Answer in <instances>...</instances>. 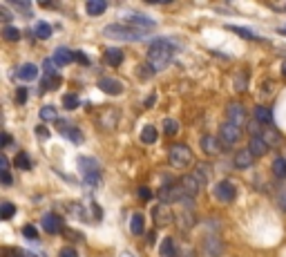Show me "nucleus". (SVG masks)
Returning <instances> with one entry per match:
<instances>
[{
	"instance_id": "nucleus-28",
	"label": "nucleus",
	"mask_w": 286,
	"mask_h": 257,
	"mask_svg": "<svg viewBox=\"0 0 286 257\" xmlns=\"http://www.w3.org/2000/svg\"><path fill=\"white\" fill-rule=\"evenodd\" d=\"M34 34L38 36V38H42V40H45V38H50V36H52V27L47 25V23L38 20V23H36V27H34Z\"/></svg>"
},
{
	"instance_id": "nucleus-6",
	"label": "nucleus",
	"mask_w": 286,
	"mask_h": 257,
	"mask_svg": "<svg viewBox=\"0 0 286 257\" xmlns=\"http://www.w3.org/2000/svg\"><path fill=\"white\" fill-rule=\"evenodd\" d=\"M206 179L199 173H192V175H186V177H181V188L186 190L188 197H197L199 190H202V183Z\"/></svg>"
},
{
	"instance_id": "nucleus-35",
	"label": "nucleus",
	"mask_w": 286,
	"mask_h": 257,
	"mask_svg": "<svg viewBox=\"0 0 286 257\" xmlns=\"http://www.w3.org/2000/svg\"><path fill=\"white\" fill-rule=\"evenodd\" d=\"M14 212H16V206L9 204V201H5V204L0 206V217H3V219H11V217H14Z\"/></svg>"
},
{
	"instance_id": "nucleus-1",
	"label": "nucleus",
	"mask_w": 286,
	"mask_h": 257,
	"mask_svg": "<svg viewBox=\"0 0 286 257\" xmlns=\"http://www.w3.org/2000/svg\"><path fill=\"white\" fill-rule=\"evenodd\" d=\"M174 50H177V42H174V40H170V38H157L150 45V50H148V63H150V67L155 72L166 70L168 63L172 60Z\"/></svg>"
},
{
	"instance_id": "nucleus-5",
	"label": "nucleus",
	"mask_w": 286,
	"mask_h": 257,
	"mask_svg": "<svg viewBox=\"0 0 286 257\" xmlns=\"http://www.w3.org/2000/svg\"><path fill=\"white\" fill-rule=\"evenodd\" d=\"M188 195L186 190L181 188V183H170V186H163L159 190V199L161 204H172V201H179V199H186Z\"/></svg>"
},
{
	"instance_id": "nucleus-21",
	"label": "nucleus",
	"mask_w": 286,
	"mask_h": 257,
	"mask_svg": "<svg viewBox=\"0 0 286 257\" xmlns=\"http://www.w3.org/2000/svg\"><path fill=\"white\" fill-rule=\"evenodd\" d=\"M78 166H81V170L85 173V177L101 173V170H99V163H96L94 159H90V157H81V159H78Z\"/></svg>"
},
{
	"instance_id": "nucleus-42",
	"label": "nucleus",
	"mask_w": 286,
	"mask_h": 257,
	"mask_svg": "<svg viewBox=\"0 0 286 257\" xmlns=\"http://www.w3.org/2000/svg\"><path fill=\"white\" fill-rule=\"evenodd\" d=\"M74 60H78V63H83V65H87V63H90V58L85 56L83 52H74Z\"/></svg>"
},
{
	"instance_id": "nucleus-19",
	"label": "nucleus",
	"mask_w": 286,
	"mask_h": 257,
	"mask_svg": "<svg viewBox=\"0 0 286 257\" xmlns=\"http://www.w3.org/2000/svg\"><path fill=\"white\" fill-rule=\"evenodd\" d=\"M248 150L253 152L255 157H264L266 152H269V145L261 137H251V145H248Z\"/></svg>"
},
{
	"instance_id": "nucleus-13",
	"label": "nucleus",
	"mask_w": 286,
	"mask_h": 257,
	"mask_svg": "<svg viewBox=\"0 0 286 257\" xmlns=\"http://www.w3.org/2000/svg\"><path fill=\"white\" fill-rule=\"evenodd\" d=\"M253 159H255V155H253V152L248 150V148H246V150H239V152L235 155V166L239 168V170H246V168L253 166Z\"/></svg>"
},
{
	"instance_id": "nucleus-46",
	"label": "nucleus",
	"mask_w": 286,
	"mask_h": 257,
	"mask_svg": "<svg viewBox=\"0 0 286 257\" xmlns=\"http://www.w3.org/2000/svg\"><path fill=\"white\" fill-rule=\"evenodd\" d=\"M3 183L5 186H11V175L9 173H3Z\"/></svg>"
},
{
	"instance_id": "nucleus-53",
	"label": "nucleus",
	"mask_w": 286,
	"mask_h": 257,
	"mask_svg": "<svg viewBox=\"0 0 286 257\" xmlns=\"http://www.w3.org/2000/svg\"><path fill=\"white\" fill-rule=\"evenodd\" d=\"M282 74H284V76H286V63H284V65H282Z\"/></svg>"
},
{
	"instance_id": "nucleus-27",
	"label": "nucleus",
	"mask_w": 286,
	"mask_h": 257,
	"mask_svg": "<svg viewBox=\"0 0 286 257\" xmlns=\"http://www.w3.org/2000/svg\"><path fill=\"white\" fill-rule=\"evenodd\" d=\"M273 173L279 179H286V159L284 157H277L275 161H273Z\"/></svg>"
},
{
	"instance_id": "nucleus-36",
	"label": "nucleus",
	"mask_w": 286,
	"mask_h": 257,
	"mask_svg": "<svg viewBox=\"0 0 286 257\" xmlns=\"http://www.w3.org/2000/svg\"><path fill=\"white\" fill-rule=\"evenodd\" d=\"M78 103H81V99H78L76 94H65V96H63V105H65V110H74V108H78Z\"/></svg>"
},
{
	"instance_id": "nucleus-7",
	"label": "nucleus",
	"mask_w": 286,
	"mask_h": 257,
	"mask_svg": "<svg viewBox=\"0 0 286 257\" xmlns=\"http://www.w3.org/2000/svg\"><path fill=\"white\" fill-rule=\"evenodd\" d=\"M212 195H215L222 204H230L237 195V188L230 181H219V183H215V188H212Z\"/></svg>"
},
{
	"instance_id": "nucleus-40",
	"label": "nucleus",
	"mask_w": 286,
	"mask_h": 257,
	"mask_svg": "<svg viewBox=\"0 0 286 257\" xmlns=\"http://www.w3.org/2000/svg\"><path fill=\"white\" fill-rule=\"evenodd\" d=\"M16 101H18V103H25V101H27V88H18V92H16Z\"/></svg>"
},
{
	"instance_id": "nucleus-38",
	"label": "nucleus",
	"mask_w": 286,
	"mask_h": 257,
	"mask_svg": "<svg viewBox=\"0 0 286 257\" xmlns=\"http://www.w3.org/2000/svg\"><path fill=\"white\" fill-rule=\"evenodd\" d=\"M23 235H25L27 240H38V230H36V226H32V224L23 226Z\"/></svg>"
},
{
	"instance_id": "nucleus-51",
	"label": "nucleus",
	"mask_w": 286,
	"mask_h": 257,
	"mask_svg": "<svg viewBox=\"0 0 286 257\" xmlns=\"http://www.w3.org/2000/svg\"><path fill=\"white\" fill-rule=\"evenodd\" d=\"M279 204H282V208H286V192L279 195Z\"/></svg>"
},
{
	"instance_id": "nucleus-23",
	"label": "nucleus",
	"mask_w": 286,
	"mask_h": 257,
	"mask_svg": "<svg viewBox=\"0 0 286 257\" xmlns=\"http://www.w3.org/2000/svg\"><path fill=\"white\" fill-rule=\"evenodd\" d=\"M85 9H87L90 16H99V14H103V11L107 9V3L105 0H90V3L85 5Z\"/></svg>"
},
{
	"instance_id": "nucleus-47",
	"label": "nucleus",
	"mask_w": 286,
	"mask_h": 257,
	"mask_svg": "<svg viewBox=\"0 0 286 257\" xmlns=\"http://www.w3.org/2000/svg\"><path fill=\"white\" fill-rule=\"evenodd\" d=\"M16 257H36L32 250H20V253H16Z\"/></svg>"
},
{
	"instance_id": "nucleus-10",
	"label": "nucleus",
	"mask_w": 286,
	"mask_h": 257,
	"mask_svg": "<svg viewBox=\"0 0 286 257\" xmlns=\"http://www.w3.org/2000/svg\"><path fill=\"white\" fill-rule=\"evenodd\" d=\"M226 114H228V121H230V123L244 125V121H246V110L241 108L239 103H230L228 110H226Z\"/></svg>"
},
{
	"instance_id": "nucleus-22",
	"label": "nucleus",
	"mask_w": 286,
	"mask_h": 257,
	"mask_svg": "<svg viewBox=\"0 0 286 257\" xmlns=\"http://www.w3.org/2000/svg\"><path fill=\"white\" fill-rule=\"evenodd\" d=\"M127 25L135 27V29H141V27L152 29V27L157 25V23H155V20H150V18H145V16H130V18H127Z\"/></svg>"
},
{
	"instance_id": "nucleus-41",
	"label": "nucleus",
	"mask_w": 286,
	"mask_h": 257,
	"mask_svg": "<svg viewBox=\"0 0 286 257\" xmlns=\"http://www.w3.org/2000/svg\"><path fill=\"white\" fill-rule=\"evenodd\" d=\"M139 199H143V201H148V199H152V192H150V188H139Z\"/></svg>"
},
{
	"instance_id": "nucleus-24",
	"label": "nucleus",
	"mask_w": 286,
	"mask_h": 257,
	"mask_svg": "<svg viewBox=\"0 0 286 257\" xmlns=\"http://www.w3.org/2000/svg\"><path fill=\"white\" fill-rule=\"evenodd\" d=\"M68 123H60V130H63V134L68 139H72L74 143H83V132L78 130V127H65Z\"/></svg>"
},
{
	"instance_id": "nucleus-49",
	"label": "nucleus",
	"mask_w": 286,
	"mask_h": 257,
	"mask_svg": "<svg viewBox=\"0 0 286 257\" xmlns=\"http://www.w3.org/2000/svg\"><path fill=\"white\" fill-rule=\"evenodd\" d=\"M0 14H3V20H9V18H11V16H9V11L5 9V7H0Z\"/></svg>"
},
{
	"instance_id": "nucleus-11",
	"label": "nucleus",
	"mask_w": 286,
	"mask_h": 257,
	"mask_svg": "<svg viewBox=\"0 0 286 257\" xmlns=\"http://www.w3.org/2000/svg\"><path fill=\"white\" fill-rule=\"evenodd\" d=\"M202 150L208 157H215V155H219V150H222V143H219V139H215L212 134H204L202 137Z\"/></svg>"
},
{
	"instance_id": "nucleus-39",
	"label": "nucleus",
	"mask_w": 286,
	"mask_h": 257,
	"mask_svg": "<svg viewBox=\"0 0 286 257\" xmlns=\"http://www.w3.org/2000/svg\"><path fill=\"white\" fill-rule=\"evenodd\" d=\"M58 83H60V78H58V76H47L45 81L40 83V88H42V90H50L52 85H58Z\"/></svg>"
},
{
	"instance_id": "nucleus-8",
	"label": "nucleus",
	"mask_w": 286,
	"mask_h": 257,
	"mask_svg": "<svg viewBox=\"0 0 286 257\" xmlns=\"http://www.w3.org/2000/svg\"><path fill=\"white\" fill-rule=\"evenodd\" d=\"M204 253L206 257H222L224 253H226V246H224L222 237L219 235H208L204 240Z\"/></svg>"
},
{
	"instance_id": "nucleus-44",
	"label": "nucleus",
	"mask_w": 286,
	"mask_h": 257,
	"mask_svg": "<svg viewBox=\"0 0 286 257\" xmlns=\"http://www.w3.org/2000/svg\"><path fill=\"white\" fill-rule=\"evenodd\" d=\"M0 170H3V173H9V159L7 157H0Z\"/></svg>"
},
{
	"instance_id": "nucleus-31",
	"label": "nucleus",
	"mask_w": 286,
	"mask_h": 257,
	"mask_svg": "<svg viewBox=\"0 0 286 257\" xmlns=\"http://www.w3.org/2000/svg\"><path fill=\"white\" fill-rule=\"evenodd\" d=\"M40 119L42 121H56L58 119V112L54 105H42L40 108Z\"/></svg>"
},
{
	"instance_id": "nucleus-37",
	"label": "nucleus",
	"mask_w": 286,
	"mask_h": 257,
	"mask_svg": "<svg viewBox=\"0 0 286 257\" xmlns=\"http://www.w3.org/2000/svg\"><path fill=\"white\" fill-rule=\"evenodd\" d=\"M16 166L20 170H32V163H29V157L25 155V152H20V155H16Z\"/></svg>"
},
{
	"instance_id": "nucleus-18",
	"label": "nucleus",
	"mask_w": 286,
	"mask_h": 257,
	"mask_svg": "<svg viewBox=\"0 0 286 257\" xmlns=\"http://www.w3.org/2000/svg\"><path fill=\"white\" fill-rule=\"evenodd\" d=\"M103 58H105L107 65L119 67L121 63H123V52L117 50V47H109V50H105V54H103Z\"/></svg>"
},
{
	"instance_id": "nucleus-16",
	"label": "nucleus",
	"mask_w": 286,
	"mask_h": 257,
	"mask_svg": "<svg viewBox=\"0 0 286 257\" xmlns=\"http://www.w3.org/2000/svg\"><path fill=\"white\" fill-rule=\"evenodd\" d=\"M172 212H170V208H168V204H159L155 208V222L159 224V226H166V224H170L172 222Z\"/></svg>"
},
{
	"instance_id": "nucleus-29",
	"label": "nucleus",
	"mask_w": 286,
	"mask_h": 257,
	"mask_svg": "<svg viewBox=\"0 0 286 257\" xmlns=\"http://www.w3.org/2000/svg\"><path fill=\"white\" fill-rule=\"evenodd\" d=\"M141 141L143 143H155L157 141V127L155 125H145L141 130Z\"/></svg>"
},
{
	"instance_id": "nucleus-17",
	"label": "nucleus",
	"mask_w": 286,
	"mask_h": 257,
	"mask_svg": "<svg viewBox=\"0 0 286 257\" xmlns=\"http://www.w3.org/2000/svg\"><path fill=\"white\" fill-rule=\"evenodd\" d=\"M255 121H259L261 125H273V110L266 105L255 108Z\"/></svg>"
},
{
	"instance_id": "nucleus-4",
	"label": "nucleus",
	"mask_w": 286,
	"mask_h": 257,
	"mask_svg": "<svg viewBox=\"0 0 286 257\" xmlns=\"http://www.w3.org/2000/svg\"><path fill=\"white\" fill-rule=\"evenodd\" d=\"M241 139V127L230 123V121H226L222 127H219V141H222L224 145H233Z\"/></svg>"
},
{
	"instance_id": "nucleus-15",
	"label": "nucleus",
	"mask_w": 286,
	"mask_h": 257,
	"mask_svg": "<svg viewBox=\"0 0 286 257\" xmlns=\"http://www.w3.org/2000/svg\"><path fill=\"white\" fill-rule=\"evenodd\" d=\"M18 78H23V81H36L38 78V67L34 63H25L18 67Z\"/></svg>"
},
{
	"instance_id": "nucleus-32",
	"label": "nucleus",
	"mask_w": 286,
	"mask_h": 257,
	"mask_svg": "<svg viewBox=\"0 0 286 257\" xmlns=\"http://www.w3.org/2000/svg\"><path fill=\"white\" fill-rule=\"evenodd\" d=\"M177 224H179L184 230H188V228H190V226L194 224V217H192V212H179V217H177Z\"/></svg>"
},
{
	"instance_id": "nucleus-45",
	"label": "nucleus",
	"mask_w": 286,
	"mask_h": 257,
	"mask_svg": "<svg viewBox=\"0 0 286 257\" xmlns=\"http://www.w3.org/2000/svg\"><path fill=\"white\" fill-rule=\"evenodd\" d=\"M0 139H3V148H7V145L11 143V137H9L7 132H3V137H0Z\"/></svg>"
},
{
	"instance_id": "nucleus-54",
	"label": "nucleus",
	"mask_w": 286,
	"mask_h": 257,
	"mask_svg": "<svg viewBox=\"0 0 286 257\" xmlns=\"http://www.w3.org/2000/svg\"><path fill=\"white\" fill-rule=\"evenodd\" d=\"M279 34H286V27H279Z\"/></svg>"
},
{
	"instance_id": "nucleus-20",
	"label": "nucleus",
	"mask_w": 286,
	"mask_h": 257,
	"mask_svg": "<svg viewBox=\"0 0 286 257\" xmlns=\"http://www.w3.org/2000/svg\"><path fill=\"white\" fill-rule=\"evenodd\" d=\"M54 60H56V65H70L74 60V52H70L68 47H58L54 52Z\"/></svg>"
},
{
	"instance_id": "nucleus-25",
	"label": "nucleus",
	"mask_w": 286,
	"mask_h": 257,
	"mask_svg": "<svg viewBox=\"0 0 286 257\" xmlns=\"http://www.w3.org/2000/svg\"><path fill=\"white\" fill-rule=\"evenodd\" d=\"M161 255L163 257H174V255H177V246H174V240H172V237H166V240H163L161 242Z\"/></svg>"
},
{
	"instance_id": "nucleus-9",
	"label": "nucleus",
	"mask_w": 286,
	"mask_h": 257,
	"mask_svg": "<svg viewBox=\"0 0 286 257\" xmlns=\"http://www.w3.org/2000/svg\"><path fill=\"white\" fill-rule=\"evenodd\" d=\"M99 88L105 92V94H112V96H119L123 92V83L117 81V78H109V76H103L99 78Z\"/></svg>"
},
{
	"instance_id": "nucleus-33",
	"label": "nucleus",
	"mask_w": 286,
	"mask_h": 257,
	"mask_svg": "<svg viewBox=\"0 0 286 257\" xmlns=\"http://www.w3.org/2000/svg\"><path fill=\"white\" fill-rule=\"evenodd\" d=\"M163 132L170 134V137H174V134L179 132V123L174 119H166V121H163Z\"/></svg>"
},
{
	"instance_id": "nucleus-30",
	"label": "nucleus",
	"mask_w": 286,
	"mask_h": 257,
	"mask_svg": "<svg viewBox=\"0 0 286 257\" xmlns=\"http://www.w3.org/2000/svg\"><path fill=\"white\" fill-rule=\"evenodd\" d=\"M226 29H230V32H235V34H239L241 38H259V36L255 34L253 29H246V27H237V25H226Z\"/></svg>"
},
{
	"instance_id": "nucleus-2",
	"label": "nucleus",
	"mask_w": 286,
	"mask_h": 257,
	"mask_svg": "<svg viewBox=\"0 0 286 257\" xmlns=\"http://www.w3.org/2000/svg\"><path fill=\"white\" fill-rule=\"evenodd\" d=\"M168 161L172 168H179V170H186L192 166V150L184 143H174L168 152Z\"/></svg>"
},
{
	"instance_id": "nucleus-43",
	"label": "nucleus",
	"mask_w": 286,
	"mask_h": 257,
	"mask_svg": "<svg viewBox=\"0 0 286 257\" xmlns=\"http://www.w3.org/2000/svg\"><path fill=\"white\" fill-rule=\"evenodd\" d=\"M58 257H78V255H76V250H74V248H70V246H68V248L60 250V255H58Z\"/></svg>"
},
{
	"instance_id": "nucleus-12",
	"label": "nucleus",
	"mask_w": 286,
	"mask_h": 257,
	"mask_svg": "<svg viewBox=\"0 0 286 257\" xmlns=\"http://www.w3.org/2000/svg\"><path fill=\"white\" fill-rule=\"evenodd\" d=\"M42 228L47 232H52V235H56V232L63 230V219L58 215H45L42 217Z\"/></svg>"
},
{
	"instance_id": "nucleus-48",
	"label": "nucleus",
	"mask_w": 286,
	"mask_h": 257,
	"mask_svg": "<svg viewBox=\"0 0 286 257\" xmlns=\"http://www.w3.org/2000/svg\"><path fill=\"white\" fill-rule=\"evenodd\" d=\"M179 253H184V257H194V250L192 248H184V250H179Z\"/></svg>"
},
{
	"instance_id": "nucleus-34",
	"label": "nucleus",
	"mask_w": 286,
	"mask_h": 257,
	"mask_svg": "<svg viewBox=\"0 0 286 257\" xmlns=\"http://www.w3.org/2000/svg\"><path fill=\"white\" fill-rule=\"evenodd\" d=\"M3 36H5V38H7V40H20V29H18V27H11V25H7V27L3 29Z\"/></svg>"
},
{
	"instance_id": "nucleus-52",
	"label": "nucleus",
	"mask_w": 286,
	"mask_h": 257,
	"mask_svg": "<svg viewBox=\"0 0 286 257\" xmlns=\"http://www.w3.org/2000/svg\"><path fill=\"white\" fill-rule=\"evenodd\" d=\"M119 257H135V255H132V253H130V250H123V253H121Z\"/></svg>"
},
{
	"instance_id": "nucleus-50",
	"label": "nucleus",
	"mask_w": 286,
	"mask_h": 257,
	"mask_svg": "<svg viewBox=\"0 0 286 257\" xmlns=\"http://www.w3.org/2000/svg\"><path fill=\"white\" fill-rule=\"evenodd\" d=\"M145 105H148V108H152V105H155V94H152V96H148V101H145Z\"/></svg>"
},
{
	"instance_id": "nucleus-3",
	"label": "nucleus",
	"mask_w": 286,
	"mask_h": 257,
	"mask_svg": "<svg viewBox=\"0 0 286 257\" xmlns=\"http://www.w3.org/2000/svg\"><path fill=\"white\" fill-rule=\"evenodd\" d=\"M105 36L107 38H117V40H143L145 32L143 29H135L130 25H107Z\"/></svg>"
},
{
	"instance_id": "nucleus-14",
	"label": "nucleus",
	"mask_w": 286,
	"mask_h": 257,
	"mask_svg": "<svg viewBox=\"0 0 286 257\" xmlns=\"http://www.w3.org/2000/svg\"><path fill=\"white\" fill-rule=\"evenodd\" d=\"M259 137L264 139V141H266V145H269V148H273V145H277V143H279V132H277V130H275V127H273V125H264V127H261Z\"/></svg>"
},
{
	"instance_id": "nucleus-26",
	"label": "nucleus",
	"mask_w": 286,
	"mask_h": 257,
	"mask_svg": "<svg viewBox=\"0 0 286 257\" xmlns=\"http://www.w3.org/2000/svg\"><path fill=\"white\" fill-rule=\"evenodd\" d=\"M130 228H132V232L135 235H143V230H145V219H143V215H132V222H130Z\"/></svg>"
}]
</instances>
